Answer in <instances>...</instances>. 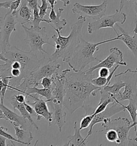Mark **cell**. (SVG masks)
I'll use <instances>...</instances> for the list:
<instances>
[{
    "label": "cell",
    "instance_id": "6da1fadb",
    "mask_svg": "<svg viewBox=\"0 0 137 146\" xmlns=\"http://www.w3.org/2000/svg\"><path fill=\"white\" fill-rule=\"evenodd\" d=\"M61 73L63 75L66 92L63 104L71 114L86 104L90 95L95 96L101 89L91 82L95 77L93 74H87L82 71L74 72L68 69L64 70Z\"/></svg>",
    "mask_w": 137,
    "mask_h": 146
},
{
    "label": "cell",
    "instance_id": "7a4b0ae2",
    "mask_svg": "<svg viewBox=\"0 0 137 146\" xmlns=\"http://www.w3.org/2000/svg\"><path fill=\"white\" fill-rule=\"evenodd\" d=\"M0 60L4 62L0 65V77L8 76L10 69H20L23 80L37 69L40 62L37 54L23 51L16 47H11L8 51L1 52Z\"/></svg>",
    "mask_w": 137,
    "mask_h": 146
},
{
    "label": "cell",
    "instance_id": "3957f363",
    "mask_svg": "<svg viewBox=\"0 0 137 146\" xmlns=\"http://www.w3.org/2000/svg\"><path fill=\"white\" fill-rule=\"evenodd\" d=\"M86 22V18L80 16L72 26L71 32L68 36H63L61 32L53 27L57 33V36L54 35L51 39L55 42V52L50 58L53 60L62 58L64 62L68 64L71 60L80 39L82 37V29Z\"/></svg>",
    "mask_w": 137,
    "mask_h": 146
},
{
    "label": "cell",
    "instance_id": "277c9868",
    "mask_svg": "<svg viewBox=\"0 0 137 146\" xmlns=\"http://www.w3.org/2000/svg\"><path fill=\"white\" fill-rule=\"evenodd\" d=\"M116 40H118V36L99 42L91 43L86 41L81 37L72 57L68 63V66L74 72H79L82 71L93 62H101V60L94 55L95 52L99 50L98 46L104 43Z\"/></svg>",
    "mask_w": 137,
    "mask_h": 146
},
{
    "label": "cell",
    "instance_id": "5b68a950",
    "mask_svg": "<svg viewBox=\"0 0 137 146\" xmlns=\"http://www.w3.org/2000/svg\"><path fill=\"white\" fill-rule=\"evenodd\" d=\"M137 125V121L132 123L128 118L118 117L115 119H111L110 118L104 119L101 126L105 130L110 129L115 130L118 135V139L116 141L118 146H128L131 141L130 130L134 127V131H136Z\"/></svg>",
    "mask_w": 137,
    "mask_h": 146
},
{
    "label": "cell",
    "instance_id": "8992f818",
    "mask_svg": "<svg viewBox=\"0 0 137 146\" xmlns=\"http://www.w3.org/2000/svg\"><path fill=\"white\" fill-rule=\"evenodd\" d=\"M26 33V38L24 41L28 44L31 48L30 52L37 54L39 52H41L43 56L44 54H48L43 48V46L48 44L55 47V46L49 42L46 29L45 27L35 28L33 26L27 27L25 25H21Z\"/></svg>",
    "mask_w": 137,
    "mask_h": 146
},
{
    "label": "cell",
    "instance_id": "52a82bcc",
    "mask_svg": "<svg viewBox=\"0 0 137 146\" xmlns=\"http://www.w3.org/2000/svg\"><path fill=\"white\" fill-rule=\"evenodd\" d=\"M61 65L56 60H53L50 57L43 56L40 60L38 68L31 73L24 79L30 86H39V82L43 78H51L55 74L59 73Z\"/></svg>",
    "mask_w": 137,
    "mask_h": 146
},
{
    "label": "cell",
    "instance_id": "ba28073f",
    "mask_svg": "<svg viewBox=\"0 0 137 146\" xmlns=\"http://www.w3.org/2000/svg\"><path fill=\"white\" fill-rule=\"evenodd\" d=\"M120 76L122 80L125 83L124 90L115 95H112L113 98L116 99L119 102L125 100H136L137 101V79L136 75L132 72L130 68L127 69L124 72H120L115 76Z\"/></svg>",
    "mask_w": 137,
    "mask_h": 146
},
{
    "label": "cell",
    "instance_id": "9c48e42d",
    "mask_svg": "<svg viewBox=\"0 0 137 146\" xmlns=\"http://www.w3.org/2000/svg\"><path fill=\"white\" fill-rule=\"evenodd\" d=\"M18 23L15 17L8 10L4 17L0 19V46L1 52L8 51L11 48L10 38L13 32L16 31V25Z\"/></svg>",
    "mask_w": 137,
    "mask_h": 146
},
{
    "label": "cell",
    "instance_id": "30bf717a",
    "mask_svg": "<svg viewBox=\"0 0 137 146\" xmlns=\"http://www.w3.org/2000/svg\"><path fill=\"white\" fill-rule=\"evenodd\" d=\"M127 19L126 13L120 11L118 10H116L115 13L111 15H105L100 19L95 20L93 22H90L87 26L88 33L91 35L93 32L99 30L101 29L110 27L115 31L117 35H118L117 31L116 30L114 25L120 23L122 25L124 24Z\"/></svg>",
    "mask_w": 137,
    "mask_h": 146
},
{
    "label": "cell",
    "instance_id": "8fae6325",
    "mask_svg": "<svg viewBox=\"0 0 137 146\" xmlns=\"http://www.w3.org/2000/svg\"><path fill=\"white\" fill-rule=\"evenodd\" d=\"M107 5V0L104 1L100 5H85L76 3L73 6L72 11L73 13L79 15L86 18H88L95 21L106 15Z\"/></svg>",
    "mask_w": 137,
    "mask_h": 146
},
{
    "label": "cell",
    "instance_id": "7c38bea8",
    "mask_svg": "<svg viewBox=\"0 0 137 146\" xmlns=\"http://www.w3.org/2000/svg\"><path fill=\"white\" fill-rule=\"evenodd\" d=\"M110 54L107 56L106 58L101 60L98 64L89 67V69L85 71L84 72L87 74H92L94 71L103 67L110 69L115 64L122 66L128 65L126 62L123 60V52L118 48H112L110 49Z\"/></svg>",
    "mask_w": 137,
    "mask_h": 146
},
{
    "label": "cell",
    "instance_id": "4fadbf2b",
    "mask_svg": "<svg viewBox=\"0 0 137 146\" xmlns=\"http://www.w3.org/2000/svg\"><path fill=\"white\" fill-rule=\"evenodd\" d=\"M125 109L122 105L115 101L108 104L107 108L103 111L98 114L95 115L92 120V122L90 125V129L88 131L87 135L85 137V139L87 140V138L91 135L93 133V128L95 125L102 123L103 121L106 118H111L112 116L119 113L120 112L125 111Z\"/></svg>",
    "mask_w": 137,
    "mask_h": 146
},
{
    "label": "cell",
    "instance_id": "5bb4252c",
    "mask_svg": "<svg viewBox=\"0 0 137 146\" xmlns=\"http://www.w3.org/2000/svg\"><path fill=\"white\" fill-rule=\"evenodd\" d=\"M29 97L34 100L33 103L30 101H26V102L34 108L37 120H41L43 117L48 121L49 126H51L53 121V112L49 110L47 106L48 100H44L41 96L38 98L34 94L30 95Z\"/></svg>",
    "mask_w": 137,
    "mask_h": 146
},
{
    "label": "cell",
    "instance_id": "9a60e30c",
    "mask_svg": "<svg viewBox=\"0 0 137 146\" xmlns=\"http://www.w3.org/2000/svg\"><path fill=\"white\" fill-rule=\"evenodd\" d=\"M53 78L54 86L52 91V97L49 102L56 104H63L66 95L63 75L62 73H57L54 74Z\"/></svg>",
    "mask_w": 137,
    "mask_h": 146
},
{
    "label": "cell",
    "instance_id": "2e32d148",
    "mask_svg": "<svg viewBox=\"0 0 137 146\" xmlns=\"http://www.w3.org/2000/svg\"><path fill=\"white\" fill-rule=\"evenodd\" d=\"M53 112V121L51 125H56L60 132H62V128L66 123L67 113L65 111L63 104H56L48 102Z\"/></svg>",
    "mask_w": 137,
    "mask_h": 146
},
{
    "label": "cell",
    "instance_id": "e0dca14e",
    "mask_svg": "<svg viewBox=\"0 0 137 146\" xmlns=\"http://www.w3.org/2000/svg\"><path fill=\"white\" fill-rule=\"evenodd\" d=\"M15 17L17 22L21 25L31 23L33 19L32 15L33 14V11L30 9L28 6L27 0H22L21 5L17 11L12 13Z\"/></svg>",
    "mask_w": 137,
    "mask_h": 146
},
{
    "label": "cell",
    "instance_id": "ac0fdd59",
    "mask_svg": "<svg viewBox=\"0 0 137 146\" xmlns=\"http://www.w3.org/2000/svg\"><path fill=\"white\" fill-rule=\"evenodd\" d=\"M116 25L122 33L121 35H117L118 40L122 41L126 44L128 49L132 52L134 57L137 60V34L134 33L133 36H131L130 33L126 31L117 24Z\"/></svg>",
    "mask_w": 137,
    "mask_h": 146
},
{
    "label": "cell",
    "instance_id": "d6986e66",
    "mask_svg": "<svg viewBox=\"0 0 137 146\" xmlns=\"http://www.w3.org/2000/svg\"><path fill=\"white\" fill-rule=\"evenodd\" d=\"M0 110L3 112L11 124L19 126L22 129L29 130L30 129H29L26 119L23 116L18 115L16 112L13 111L2 103H1L0 105Z\"/></svg>",
    "mask_w": 137,
    "mask_h": 146
},
{
    "label": "cell",
    "instance_id": "ffe728a7",
    "mask_svg": "<svg viewBox=\"0 0 137 146\" xmlns=\"http://www.w3.org/2000/svg\"><path fill=\"white\" fill-rule=\"evenodd\" d=\"M9 100H10V103L12 106L14 111H15L16 109L18 110L21 113V116L24 117V118L29 120L30 125L32 126H33L34 129H36L37 131H39V129L38 125L34 122L33 118L31 117V115L26 110L24 103H20L18 102L15 99V98L13 94L11 96Z\"/></svg>",
    "mask_w": 137,
    "mask_h": 146
},
{
    "label": "cell",
    "instance_id": "44dd1931",
    "mask_svg": "<svg viewBox=\"0 0 137 146\" xmlns=\"http://www.w3.org/2000/svg\"><path fill=\"white\" fill-rule=\"evenodd\" d=\"M63 11L64 9L63 8H60L58 9L57 13H56L54 8H52L51 9V11L49 15V24L52 28L54 27L56 29H58L61 32H62L64 27L66 26L67 24V22L65 19H60Z\"/></svg>",
    "mask_w": 137,
    "mask_h": 146
},
{
    "label": "cell",
    "instance_id": "7402d4cb",
    "mask_svg": "<svg viewBox=\"0 0 137 146\" xmlns=\"http://www.w3.org/2000/svg\"><path fill=\"white\" fill-rule=\"evenodd\" d=\"M74 133L73 135L68 137V142L64 146H87L88 141L86 140L85 137H83L80 134V126H78L77 121H75L73 125Z\"/></svg>",
    "mask_w": 137,
    "mask_h": 146
},
{
    "label": "cell",
    "instance_id": "603a6c76",
    "mask_svg": "<svg viewBox=\"0 0 137 146\" xmlns=\"http://www.w3.org/2000/svg\"><path fill=\"white\" fill-rule=\"evenodd\" d=\"M13 127L15 130V135L17 137V139L20 141L21 144L29 146L31 144V142L33 140L32 134L28 129H22L17 126L12 125Z\"/></svg>",
    "mask_w": 137,
    "mask_h": 146
},
{
    "label": "cell",
    "instance_id": "cb8c5ba5",
    "mask_svg": "<svg viewBox=\"0 0 137 146\" xmlns=\"http://www.w3.org/2000/svg\"><path fill=\"white\" fill-rule=\"evenodd\" d=\"M53 89V87L51 88H38L37 86H33L32 87L29 86L26 91L25 94L27 98L30 95H39L41 97L45 98L49 102L52 97Z\"/></svg>",
    "mask_w": 137,
    "mask_h": 146
},
{
    "label": "cell",
    "instance_id": "d4e9b609",
    "mask_svg": "<svg viewBox=\"0 0 137 146\" xmlns=\"http://www.w3.org/2000/svg\"><path fill=\"white\" fill-rule=\"evenodd\" d=\"M116 79V82L112 85H108L102 88L103 90L107 92L108 93L112 95H115L118 93L120 90L124 88L125 83L121 79L120 76L114 77Z\"/></svg>",
    "mask_w": 137,
    "mask_h": 146
},
{
    "label": "cell",
    "instance_id": "484cf974",
    "mask_svg": "<svg viewBox=\"0 0 137 146\" xmlns=\"http://www.w3.org/2000/svg\"><path fill=\"white\" fill-rule=\"evenodd\" d=\"M115 100L116 102H117L120 103V105H122L123 107L128 112L130 116L132 119V123L137 122V101L136 100H130L128 106H124L122 103H120L116 99Z\"/></svg>",
    "mask_w": 137,
    "mask_h": 146
},
{
    "label": "cell",
    "instance_id": "4316f807",
    "mask_svg": "<svg viewBox=\"0 0 137 146\" xmlns=\"http://www.w3.org/2000/svg\"><path fill=\"white\" fill-rule=\"evenodd\" d=\"M124 9H133L134 12V19L137 21V0H120V11Z\"/></svg>",
    "mask_w": 137,
    "mask_h": 146
},
{
    "label": "cell",
    "instance_id": "83f0119b",
    "mask_svg": "<svg viewBox=\"0 0 137 146\" xmlns=\"http://www.w3.org/2000/svg\"><path fill=\"white\" fill-rule=\"evenodd\" d=\"M12 79H13L12 76L0 77V80H1L0 97H1V103L2 104H3L5 95L6 94L8 88L9 82Z\"/></svg>",
    "mask_w": 137,
    "mask_h": 146
},
{
    "label": "cell",
    "instance_id": "f1b7e54d",
    "mask_svg": "<svg viewBox=\"0 0 137 146\" xmlns=\"http://www.w3.org/2000/svg\"><path fill=\"white\" fill-rule=\"evenodd\" d=\"M33 19L30 23L31 26H33L35 28H40V24L41 22H45L47 24L49 23V20L45 19L40 17L39 15V9L38 7H37L33 10Z\"/></svg>",
    "mask_w": 137,
    "mask_h": 146
},
{
    "label": "cell",
    "instance_id": "f546056e",
    "mask_svg": "<svg viewBox=\"0 0 137 146\" xmlns=\"http://www.w3.org/2000/svg\"><path fill=\"white\" fill-rule=\"evenodd\" d=\"M100 132H105L106 137L108 141L114 142H116L118 139V133L115 130L110 129L108 130H102L99 131Z\"/></svg>",
    "mask_w": 137,
    "mask_h": 146
},
{
    "label": "cell",
    "instance_id": "4dcf8cb0",
    "mask_svg": "<svg viewBox=\"0 0 137 146\" xmlns=\"http://www.w3.org/2000/svg\"><path fill=\"white\" fill-rule=\"evenodd\" d=\"M114 101H115V100L112 98L111 99L106 100L102 103H98V106L95 109V110H94V113H93L94 116L96 115V114H98L101 112L103 111L107 108L108 104L111 103V102H114Z\"/></svg>",
    "mask_w": 137,
    "mask_h": 146
},
{
    "label": "cell",
    "instance_id": "1f68e13d",
    "mask_svg": "<svg viewBox=\"0 0 137 146\" xmlns=\"http://www.w3.org/2000/svg\"><path fill=\"white\" fill-rule=\"evenodd\" d=\"M94 115L91 114L88 115H84L82 117L80 123V129L81 130L83 129H86L88 127H90V125L92 122V120L94 118Z\"/></svg>",
    "mask_w": 137,
    "mask_h": 146
},
{
    "label": "cell",
    "instance_id": "d6a6232c",
    "mask_svg": "<svg viewBox=\"0 0 137 146\" xmlns=\"http://www.w3.org/2000/svg\"><path fill=\"white\" fill-rule=\"evenodd\" d=\"M42 2V5L41 6L39 5H38L39 9V15L40 17L43 18L44 17L48 15L47 13V9H51V7H49V3L48 1V0H41Z\"/></svg>",
    "mask_w": 137,
    "mask_h": 146
},
{
    "label": "cell",
    "instance_id": "836d02e7",
    "mask_svg": "<svg viewBox=\"0 0 137 146\" xmlns=\"http://www.w3.org/2000/svg\"><path fill=\"white\" fill-rule=\"evenodd\" d=\"M91 82L95 86L101 88L104 87V86L109 85L108 82L107 78H103L101 77H98L97 78H94L92 80Z\"/></svg>",
    "mask_w": 137,
    "mask_h": 146
},
{
    "label": "cell",
    "instance_id": "e575fe53",
    "mask_svg": "<svg viewBox=\"0 0 137 146\" xmlns=\"http://www.w3.org/2000/svg\"><path fill=\"white\" fill-rule=\"evenodd\" d=\"M7 131H8V129H7V128H4V127H2V126L1 127V131H0V134H1V135H2V136H3L4 137H6L7 139L11 141V143H12L13 145V146H16V145L13 143V141L21 143V142L20 141H19L18 139H15V138L13 137V136H12L10 134L8 133Z\"/></svg>",
    "mask_w": 137,
    "mask_h": 146
},
{
    "label": "cell",
    "instance_id": "d590c367",
    "mask_svg": "<svg viewBox=\"0 0 137 146\" xmlns=\"http://www.w3.org/2000/svg\"><path fill=\"white\" fill-rule=\"evenodd\" d=\"M39 85H41L45 88H53V78L50 77L43 78L41 80V82H39Z\"/></svg>",
    "mask_w": 137,
    "mask_h": 146
},
{
    "label": "cell",
    "instance_id": "8d00e7d4",
    "mask_svg": "<svg viewBox=\"0 0 137 146\" xmlns=\"http://www.w3.org/2000/svg\"><path fill=\"white\" fill-rule=\"evenodd\" d=\"M21 1L22 0H15L14 1H13L10 6V8L8 9V10H9L12 13H15L21 5Z\"/></svg>",
    "mask_w": 137,
    "mask_h": 146
},
{
    "label": "cell",
    "instance_id": "74e56055",
    "mask_svg": "<svg viewBox=\"0 0 137 146\" xmlns=\"http://www.w3.org/2000/svg\"><path fill=\"white\" fill-rule=\"evenodd\" d=\"M57 1L58 0H48L50 6L51 7V9L54 8L55 5L57 3ZM60 1H62L63 3V6L65 7L70 4V0H60Z\"/></svg>",
    "mask_w": 137,
    "mask_h": 146
},
{
    "label": "cell",
    "instance_id": "f35d334b",
    "mask_svg": "<svg viewBox=\"0 0 137 146\" xmlns=\"http://www.w3.org/2000/svg\"><path fill=\"white\" fill-rule=\"evenodd\" d=\"M110 73V72L109 71V69H108L107 68L103 67L100 69L98 74H99V76L101 77L108 78L109 76Z\"/></svg>",
    "mask_w": 137,
    "mask_h": 146
},
{
    "label": "cell",
    "instance_id": "ab89813d",
    "mask_svg": "<svg viewBox=\"0 0 137 146\" xmlns=\"http://www.w3.org/2000/svg\"><path fill=\"white\" fill-rule=\"evenodd\" d=\"M38 1L39 0H27L29 7L33 11L35 8L38 7Z\"/></svg>",
    "mask_w": 137,
    "mask_h": 146
},
{
    "label": "cell",
    "instance_id": "60d3db41",
    "mask_svg": "<svg viewBox=\"0 0 137 146\" xmlns=\"http://www.w3.org/2000/svg\"><path fill=\"white\" fill-rule=\"evenodd\" d=\"M13 1H5V2H1L0 3V7L2 8H4L5 9H8L10 8V6L11 5Z\"/></svg>",
    "mask_w": 137,
    "mask_h": 146
},
{
    "label": "cell",
    "instance_id": "b9f144b4",
    "mask_svg": "<svg viewBox=\"0 0 137 146\" xmlns=\"http://www.w3.org/2000/svg\"><path fill=\"white\" fill-rule=\"evenodd\" d=\"M24 103V105L25 106L26 110H27V111L30 113L31 115H32V114H35V111H34V108L31 105H30V104H29L26 101Z\"/></svg>",
    "mask_w": 137,
    "mask_h": 146
},
{
    "label": "cell",
    "instance_id": "7bdbcfd3",
    "mask_svg": "<svg viewBox=\"0 0 137 146\" xmlns=\"http://www.w3.org/2000/svg\"><path fill=\"white\" fill-rule=\"evenodd\" d=\"M7 139L6 137H4L2 136V135L0 136V145H1V146H8L6 144V140H7Z\"/></svg>",
    "mask_w": 137,
    "mask_h": 146
},
{
    "label": "cell",
    "instance_id": "ee69618b",
    "mask_svg": "<svg viewBox=\"0 0 137 146\" xmlns=\"http://www.w3.org/2000/svg\"><path fill=\"white\" fill-rule=\"evenodd\" d=\"M0 119L8 121V119L7 118V117L5 115V114L3 113V112L2 111V110H0Z\"/></svg>",
    "mask_w": 137,
    "mask_h": 146
},
{
    "label": "cell",
    "instance_id": "f6af8a7d",
    "mask_svg": "<svg viewBox=\"0 0 137 146\" xmlns=\"http://www.w3.org/2000/svg\"><path fill=\"white\" fill-rule=\"evenodd\" d=\"M132 32L134 33L137 34V21H135V28L133 30Z\"/></svg>",
    "mask_w": 137,
    "mask_h": 146
},
{
    "label": "cell",
    "instance_id": "bcb514c9",
    "mask_svg": "<svg viewBox=\"0 0 137 146\" xmlns=\"http://www.w3.org/2000/svg\"><path fill=\"white\" fill-rule=\"evenodd\" d=\"M133 139L135 141L137 142V130L136 131H135V137Z\"/></svg>",
    "mask_w": 137,
    "mask_h": 146
},
{
    "label": "cell",
    "instance_id": "7dc6e473",
    "mask_svg": "<svg viewBox=\"0 0 137 146\" xmlns=\"http://www.w3.org/2000/svg\"><path fill=\"white\" fill-rule=\"evenodd\" d=\"M132 72L133 73H134L136 74V77H137V68L136 69V70H132Z\"/></svg>",
    "mask_w": 137,
    "mask_h": 146
}]
</instances>
